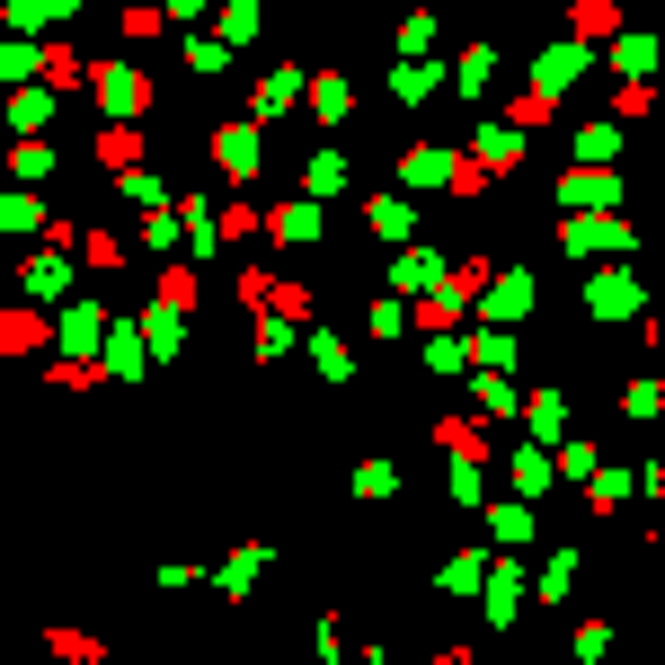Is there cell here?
I'll list each match as a JSON object with an SVG mask.
<instances>
[{
  "instance_id": "cell-1",
  "label": "cell",
  "mask_w": 665,
  "mask_h": 665,
  "mask_svg": "<svg viewBox=\"0 0 665 665\" xmlns=\"http://www.w3.org/2000/svg\"><path fill=\"white\" fill-rule=\"evenodd\" d=\"M187 302H196V275L169 266V275H160V311H187Z\"/></svg>"
},
{
  "instance_id": "cell-2",
  "label": "cell",
  "mask_w": 665,
  "mask_h": 665,
  "mask_svg": "<svg viewBox=\"0 0 665 665\" xmlns=\"http://www.w3.org/2000/svg\"><path fill=\"white\" fill-rule=\"evenodd\" d=\"M36 337H45L36 311H27V320H18V311H0V346H36Z\"/></svg>"
},
{
  "instance_id": "cell-3",
  "label": "cell",
  "mask_w": 665,
  "mask_h": 665,
  "mask_svg": "<svg viewBox=\"0 0 665 665\" xmlns=\"http://www.w3.org/2000/svg\"><path fill=\"white\" fill-rule=\"evenodd\" d=\"M249 160H258V142H249V133H222V169H231V178H249Z\"/></svg>"
},
{
  "instance_id": "cell-4",
  "label": "cell",
  "mask_w": 665,
  "mask_h": 665,
  "mask_svg": "<svg viewBox=\"0 0 665 665\" xmlns=\"http://www.w3.org/2000/svg\"><path fill=\"white\" fill-rule=\"evenodd\" d=\"M577 27H586V36H612V0H577Z\"/></svg>"
}]
</instances>
